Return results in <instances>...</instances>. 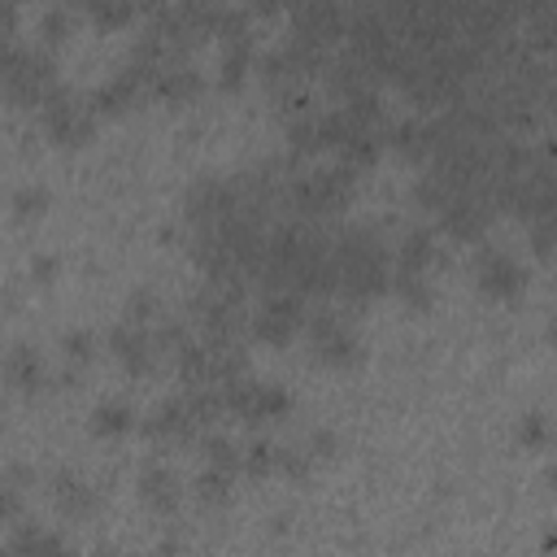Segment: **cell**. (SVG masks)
<instances>
[{"instance_id": "obj_33", "label": "cell", "mask_w": 557, "mask_h": 557, "mask_svg": "<svg viewBox=\"0 0 557 557\" xmlns=\"http://www.w3.org/2000/svg\"><path fill=\"white\" fill-rule=\"evenodd\" d=\"M22 518V487H13L0 474V522H17Z\"/></svg>"}, {"instance_id": "obj_34", "label": "cell", "mask_w": 557, "mask_h": 557, "mask_svg": "<svg viewBox=\"0 0 557 557\" xmlns=\"http://www.w3.org/2000/svg\"><path fill=\"white\" fill-rule=\"evenodd\" d=\"M531 252H535L540 261L553 257V222H535V226H531Z\"/></svg>"}, {"instance_id": "obj_7", "label": "cell", "mask_w": 557, "mask_h": 557, "mask_svg": "<svg viewBox=\"0 0 557 557\" xmlns=\"http://www.w3.org/2000/svg\"><path fill=\"white\" fill-rule=\"evenodd\" d=\"M474 287L487 300H513L527 287V270L513 252H505L500 244H479L474 248Z\"/></svg>"}, {"instance_id": "obj_14", "label": "cell", "mask_w": 557, "mask_h": 557, "mask_svg": "<svg viewBox=\"0 0 557 557\" xmlns=\"http://www.w3.org/2000/svg\"><path fill=\"white\" fill-rule=\"evenodd\" d=\"M135 496H139L152 513H174V509L183 505V479H178L174 466L148 461V466L139 470V479H135Z\"/></svg>"}, {"instance_id": "obj_17", "label": "cell", "mask_w": 557, "mask_h": 557, "mask_svg": "<svg viewBox=\"0 0 557 557\" xmlns=\"http://www.w3.org/2000/svg\"><path fill=\"white\" fill-rule=\"evenodd\" d=\"M252 65H257L252 30H248V35H235V39H222V57H218V87H222V91H239Z\"/></svg>"}, {"instance_id": "obj_2", "label": "cell", "mask_w": 557, "mask_h": 557, "mask_svg": "<svg viewBox=\"0 0 557 557\" xmlns=\"http://www.w3.org/2000/svg\"><path fill=\"white\" fill-rule=\"evenodd\" d=\"M357 178H361V174L344 170L339 161H335V165H322V170H300V174H292V178L283 183V200H287V209L296 213V222L331 218V213H339V209L352 200Z\"/></svg>"}, {"instance_id": "obj_23", "label": "cell", "mask_w": 557, "mask_h": 557, "mask_svg": "<svg viewBox=\"0 0 557 557\" xmlns=\"http://www.w3.org/2000/svg\"><path fill=\"white\" fill-rule=\"evenodd\" d=\"M161 313H165V305H161V296L152 292V287H139V292H131L126 296V309H122V322H131V326H157L161 322Z\"/></svg>"}, {"instance_id": "obj_21", "label": "cell", "mask_w": 557, "mask_h": 557, "mask_svg": "<svg viewBox=\"0 0 557 557\" xmlns=\"http://www.w3.org/2000/svg\"><path fill=\"white\" fill-rule=\"evenodd\" d=\"M387 292H396V296H400L409 309H418V313H426V309H431V300H435L431 278H426V274H409V270H392Z\"/></svg>"}, {"instance_id": "obj_16", "label": "cell", "mask_w": 557, "mask_h": 557, "mask_svg": "<svg viewBox=\"0 0 557 557\" xmlns=\"http://www.w3.org/2000/svg\"><path fill=\"white\" fill-rule=\"evenodd\" d=\"M0 374H4V383L17 387V392H39V387L48 383V366H44V357H39L30 344H13V348L0 357Z\"/></svg>"}, {"instance_id": "obj_8", "label": "cell", "mask_w": 557, "mask_h": 557, "mask_svg": "<svg viewBox=\"0 0 557 557\" xmlns=\"http://www.w3.org/2000/svg\"><path fill=\"white\" fill-rule=\"evenodd\" d=\"M344 26H348L344 4H300V9H292V35L287 39H300L318 52H331V44L344 39Z\"/></svg>"}, {"instance_id": "obj_22", "label": "cell", "mask_w": 557, "mask_h": 557, "mask_svg": "<svg viewBox=\"0 0 557 557\" xmlns=\"http://www.w3.org/2000/svg\"><path fill=\"white\" fill-rule=\"evenodd\" d=\"M235 479L239 474H231V470H213V466H205L200 474H196V500L200 505H209V509H218V505H226L231 496H235Z\"/></svg>"}, {"instance_id": "obj_18", "label": "cell", "mask_w": 557, "mask_h": 557, "mask_svg": "<svg viewBox=\"0 0 557 557\" xmlns=\"http://www.w3.org/2000/svg\"><path fill=\"white\" fill-rule=\"evenodd\" d=\"M200 91H205V74H200L191 61L157 70V74H152V87H148V96H157V100H174V104H187V100H196Z\"/></svg>"}, {"instance_id": "obj_11", "label": "cell", "mask_w": 557, "mask_h": 557, "mask_svg": "<svg viewBox=\"0 0 557 557\" xmlns=\"http://www.w3.org/2000/svg\"><path fill=\"white\" fill-rule=\"evenodd\" d=\"M135 426H139V435H148V440H170V444H187V440L200 435V426H196V418L187 413V400H183V396H170V400L152 405Z\"/></svg>"}, {"instance_id": "obj_35", "label": "cell", "mask_w": 557, "mask_h": 557, "mask_svg": "<svg viewBox=\"0 0 557 557\" xmlns=\"http://www.w3.org/2000/svg\"><path fill=\"white\" fill-rule=\"evenodd\" d=\"M30 274H35L39 283H52V274H57V257H35V261H30Z\"/></svg>"}, {"instance_id": "obj_5", "label": "cell", "mask_w": 557, "mask_h": 557, "mask_svg": "<svg viewBox=\"0 0 557 557\" xmlns=\"http://www.w3.org/2000/svg\"><path fill=\"white\" fill-rule=\"evenodd\" d=\"M305 313H309L305 296H296V292H265V300L248 318V331H252V339L283 348V344H292L305 331Z\"/></svg>"}, {"instance_id": "obj_20", "label": "cell", "mask_w": 557, "mask_h": 557, "mask_svg": "<svg viewBox=\"0 0 557 557\" xmlns=\"http://www.w3.org/2000/svg\"><path fill=\"white\" fill-rule=\"evenodd\" d=\"M135 422H139V413H135L122 396H109V400H100V405L91 409V431L104 435V440H117V435L135 431Z\"/></svg>"}, {"instance_id": "obj_15", "label": "cell", "mask_w": 557, "mask_h": 557, "mask_svg": "<svg viewBox=\"0 0 557 557\" xmlns=\"http://www.w3.org/2000/svg\"><path fill=\"white\" fill-rule=\"evenodd\" d=\"M52 505H57V513H61V518L83 522V518H91V513L100 509V492H96L83 474L61 470V474L52 479Z\"/></svg>"}, {"instance_id": "obj_6", "label": "cell", "mask_w": 557, "mask_h": 557, "mask_svg": "<svg viewBox=\"0 0 557 557\" xmlns=\"http://www.w3.org/2000/svg\"><path fill=\"white\" fill-rule=\"evenodd\" d=\"M39 117H44V131L52 144H87L96 135V113L83 96L65 91V87H52L48 100L39 104Z\"/></svg>"}, {"instance_id": "obj_4", "label": "cell", "mask_w": 557, "mask_h": 557, "mask_svg": "<svg viewBox=\"0 0 557 557\" xmlns=\"http://www.w3.org/2000/svg\"><path fill=\"white\" fill-rule=\"evenodd\" d=\"M222 405H226V413H235L239 422L261 426V422H278V418L292 413V392L239 374V379L222 383Z\"/></svg>"}, {"instance_id": "obj_3", "label": "cell", "mask_w": 557, "mask_h": 557, "mask_svg": "<svg viewBox=\"0 0 557 557\" xmlns=\"http://www.w3.org/2000/svg\"><path fill=\"white\" fill-rule=\"evenodd\" d=\"M344 313H348V309H331V305H309V313H305L309 352H313L322 366H335V370L361 366V357H366V344H361L352 318H344Z\"/></svg>"}, {"instance_id": "obj_26", "label": "cell", "mask_w": 557, "mask_h": 557, "mask_svg": "<svg viewBox=\"0 0 557 557\" xmlns=\"http://www.w3.org/2000/svg\"><path fill=\"white\" fill-rule=\"evenodd\" d=\"M70 30H74V9L70 4H52V9L39 13V48L52 52Z\"/></svg>"}, {"instance_id": "obj_29", "label": "cell", "mask_w": 557, "mask_h": 557, "mask_svg": "<svg viewBox=\"0 0 557 557\" xmlns=\"http://www.w3.org/2000/svg\"><path fill=\"white\" fill-rule=\"evenodd\" d=\"M61 348H65V361H70V366H87V361L96 357V331L74 326V331H65Z\"/></svg>"}, {"instance_id": "obj_12", "label": "cell", "mask_w": 557, "mask_h": 557, "mask_svg": "<svg viewBox=\"0 0 557 557\" xmlns=\"http://www.w3.org/2000/svg\"><path fill=\"white\" fill-rule=\"evenodd\" d=\"M152 87V74H144V70H135V65H126L122 74H113L109 83H100L96 91H91V113L100 117H113V113H126L131 104H139V96Z\"/></svg>"}, {"instance_id": "obj_32", "label": "cell", "mask_w": 557, "mask_h": 557, "mask_svg": "<svg viewBox=\"0 0 557 557\" xmlns=\"http://www.w3.org/2000/svg\"><path fill=\"white\" fill-rule=\"evenodd\" d=\"M135 13H139L135 4H87V17L96 26H126Z\"/></svg>"}, {"instance_id": "obj_36", "label": "cell", "mask_w": 557, "mask_h": 557, "mask_svg": "<svg viewBox=\"0 0 557 557\" xmlns=\"http://www.w3.org/2000/svg\"><path fill=\"white\" fill-rule=\"evenodd\" d=\"M13 35H17V9L0 4V39H13Z\"/></svg>"}, {"instance_id": "obj_10", "label": "cell", "mask_w": 557, "mask_h": 557, "mask_svg": "<svg viewBox=\"0 0 557 557\" xmlns=\"http://www.w3.org/2000/svg\"><path fill=\"white\" fill-rule=\"evenodd\" d=\"M104 344H109V357H113L126 374H152V366H157V339H152L148 326L113 322L109 335H104Z\"/></svg>"}, {"instance_id": "obj_28", "label": "cell", "mask_w": 557, "mask_h": 557, "mask_svg": "<svg viewBox=\"0 0 557 557\" xmlns=\"http://www.w3.org/2000/svg\"><path fill=\"white\" fill-rule=\"evenodd\" d=\"M300 453H305L313 466H318V461H331V457L339 453V435H335L331 426H313V431L300 440Z\"/></svg>"}, {"instance_id": "obj_25", "label": "cell", "mask_w": 557, "mask_h": 557, "mask_svg": "<svg viewBox=\"0 0 557 557\" xmlns=\"http://www.w3.org/2000/svg\"><path fill=\"white\" fill-rule=\"evenodd\" d=\"M48 205H52V191H48L44 183H22V187L9 196V209H13V218H22V222L44 218Z\"/></svg>"}, {"instance_id": "obj_13", "label": "cell", "mask_w": 557, "mask_h": 557, "mask_svg": "<svg viewBox=\"0 0 557 557\" xmlns=\"http://www.w3.org/2000/svg\"><path fill=\"white\" fill-rule=\"evenodd\" d=\"M435 218H440V231H444V235L474 244V239H483V231H487V222H492V209H487L479 196H448V200L435 209Z\"/></svg>"}, {"instance_id": "obj_9", "label": "cell", "mask_w": 557, "mask_h": 557, "mask_svg": "<svg viewBox=\"0 0 557 557\" xmlns=\"http://www.w3.org/2000/svg\"><path fill=\"white\" fill-rule=\"evenodd\" d=\"M183 209H187L191 231L218 226V222H226V218L239 209V187H235L231 178H200V183L187 191Z\"/></svg>"}, {"instance_id": "obj_19", "label": "cell", "mask_w": 557, "mask_h": 557, "mask_svg": "<svg viewBox=\"0 0 557 557\" xmlns=\"http://www.w3.org/2000/svg\"><path fill=\"white\" fill-rule=\"evenodd\" d=\"M431 261H435V231H431V226H413V231H405V239L396 244V270L426 274Z\"/></svg>"}, {"instance_id": "obj_31", "label": "cell", "mask_w": 557, "mask_h": 557, "mask_svg": "<svg viewBox=\"0 0 557 557\" xmlns=\"http://www.w3.org/2000/svg\"><path fill=\"white\" fill-rule=\"evenodd\" d=\"M274 470L287 474V479H305L313 470V461L300 453V444H283V448L274 444Z\"/></svg>"}, {"instance_id": "obj_27", "label": "cell", "mask_w": 557, "mask_h": 557, "mask_svg": "<svg viewBox=\"0 0 557 557\" xmlns=\"http://www.w3.org/2000/svg\"><path fill=\"white\" fill-rule=\"evenodd\" d=\"M239 474L244 479H270L274 474V444L270 440H252L239 448Z\"/></svg>"}, {"instance_id": "obj_37", "label": "cell", "mask_w": 557, "mask_h": 557, "mask_svg": "<svg viewBox=\"0 0 557 557\" xmlns=\"http://www.w3.org/2000/svg\"><path fill=\"white\" fill-rule=\"evenodd\" d=\"M96 557H117V553H109V548H100V553H96Z\"/></svg>"}, {"instance_id": "obj_30", "label": "cell", "mask_w": 557, "mask_h": 557, "mask_svg": "<svg viewBox=\"0 0 557 557\" xmlns=\"http://www.w3.org/2000/svg\"><path fill=\"white\" fill-rule=\"evenodd\" d=\"M518 440H522V448H531V453L548 448V413H540V409L522 413V422H518Z\"/></svg>"}, {"instance_id": "obj_24", "label": "cell", "mask_w": 557, "mask_h": 557, "mask_svg": "<svg viewBox=\"0 0 557 557\" xmlns=\"http://www.w3.org/2000/svg\"><path fill=\"white\" fill-rule=\"evenodd\" d=\"M200 453H205V466L239 474V444H235L231 435H222V431H205V435H200Z\"/></svg>"}, {"instance_id": "obj_1", "label": "cell", "mask_w": 557, "mask_h": 557, "mask_svg": "<svg viewBox=\"0 0 557 557\" xmlns=\"http://www.w3.org/2000/svg\"><path fill=\"white\" fill-rule=\"evenodd\" d=\"M52 87H57V57L48 48H39V44L30 48L17 35L0 39V91L13 104L39 109Z\"/></svg>"}, {"instance_id": "obj_38", "label": "cell", "mask_w": 557, "mask_h": 557, "mask_svg": "<svg viewBox=\"0 0 557 557\" xmlns=\"http://www.w3.org/2000/svg\"><path fill=\"white\" fill-rule=\"evenodd\" d=\"M0 413H4V387H0Z\"/></svg>"}]
</instances>
